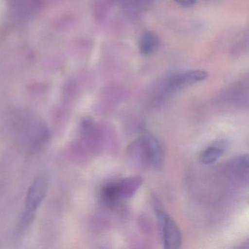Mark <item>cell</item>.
I'll list each match as a JSON object with an SVG mask.
<instances>
[{
	"label": "cell",
	"instance_id": "6da1fadb",
	"mask_svg": "<svg viewBox=\"0 0 249 249\" xmlns=\"http://www.w3.org/2000/svg\"><path fill=\"white\" fill-rule=\"evenodd\" d=\"M153 204L164 249H178L182 243V234L180 229L174 220L164 211L157 198H154Z\"/></svg>",
	"mask_w": 249,
	"mask_h": 249
},
{
	"label": "cell",
	"instance_id": "7a4b0ae2",
	"mask_svg": "<svg viewBox=\"0 0 249 249\" xmlns=\"http://www.w3.org/2000/svg\"><path fill=\"white\" fill-rule=\"evenodd\" d=\"M49 188V178L42 173L35 179L29 188L26 197L24 213L34 216L36 210L41 205Z\"/></svg>",
	"mask_w": 249,
	"mask_h": 249
},
{
	"label": "cell",
	"instance_id": "3957f363",
	"mask_svg": "<svg viewBox=\"0 0 249 249\" xmlns=\"http://www.w3.org/2000/svg\"><path fill=\"white\" fill-rule=\"evenodd\" d=\"M139 142L145 161L156 168H161L164 165V154L157 138L150 132L144 131Z\"/></svg>",
	"mask_w": 249,
	"mask_h": 249
},
{
	"label": "cell",
	"instance_id": "277c9868",
	"mask_svg": "<svg viewBox=\"0 0 249 249\" xmlns=\"http://www.w3.org/2000/svg\"><path fill=\"white\" fill-rule=\"evenodd\" d=\"M208 72L203 71H190L173 75L167 84V89L171 91L204 81L208 78Z\"/></svg>",
	"mask_w": 249,
	"mask_h": 249
},
{
	"label": "cell",
	"instance_id": "5b68a950",
	"mask_svg": "<svg viewBox=\"0 0 249 249\" xmlns=\"http://www.w3.org/2000/svg\"><path fill=\"white\" fill-rule=\"evenodd\" d=\"M43 0H10V6L16 17L27 18L38 12Z\"/></svg>",
	"mask_w": 249,
	"mask_h": 249
},
{
	"label": "cell",
	"instance_id": "8992f818",
	"mask_svg": "<svg viewBox=\"0 0 249 249\" xmlns=\"http://www.w3.org/2000/svg\"><path fill=\"white\" fill-rule=\"evenodd\" d=\"M228 141L226 140H218L205 148L200 155L199 160L202 164H211L215 163L229 148Z\"/></svg>",
	"mask_w": 249,
	"mask_h": 249
},
{
	"label": "cell",
	"instance_id": "52a82bcc",
	"mask_svg": "<svg viewBox=\"0 0 249 249\" xmlns=\"http://www.w3.org/2000/svg\"><path fill=\"white\" fill-rule=\"evenodd\" d=\"M142 183V179L140 176H130L118 181L117 186L121 199L132 197Z\"/></svg>",
	"mask_w": 249,
	"mask_h": 249
},
{
	"label": "cell",
	"instance_id": "ba28073f",
	"mask_svg": "<svg viewBox=\"0 0 249 249\" xmlns=\"http://www.w3.org/2000/svg\"><path fill=\"white\" fill-rule=\"evenodd\" d=\"M160 46L159 37L152 32H145L140 41V52L144 56H151L157 52Z\"/></svg>",
	"mask_w": 249,
	"mask_h": 249
},
{
	"label": "cell",
	"instance_id": "9c48e42d",
	"mask_svg": "<svg viewBox=\"0 0 249 249\" xmlns=\"http://www.w3.org/2000/svg\"><path fill=\"white\" fill-rule=\"evenodd\" d=\"M103 202L109 207L115 206L121 200L118 189L117 182H113L106 185L101 191Z\"/></svg>",
	"mask_w": 249,
	"mask_h": 249
},
{
	"label": "cell",
	"instance_id": "30bf717a",
	"mask_svg": "<svg viewBox=\"0 0 249 249\" xmlns=\"http://www.w3.org/2000/svg\"><path fill=\"white\" fill-rule=\"evenodd\" d=\"M173 1L184 8H191L195 5L196 0H173Z\"/></svg>",
	"mask_w": 249,
	"mask_h": 249
}]
</instances>
